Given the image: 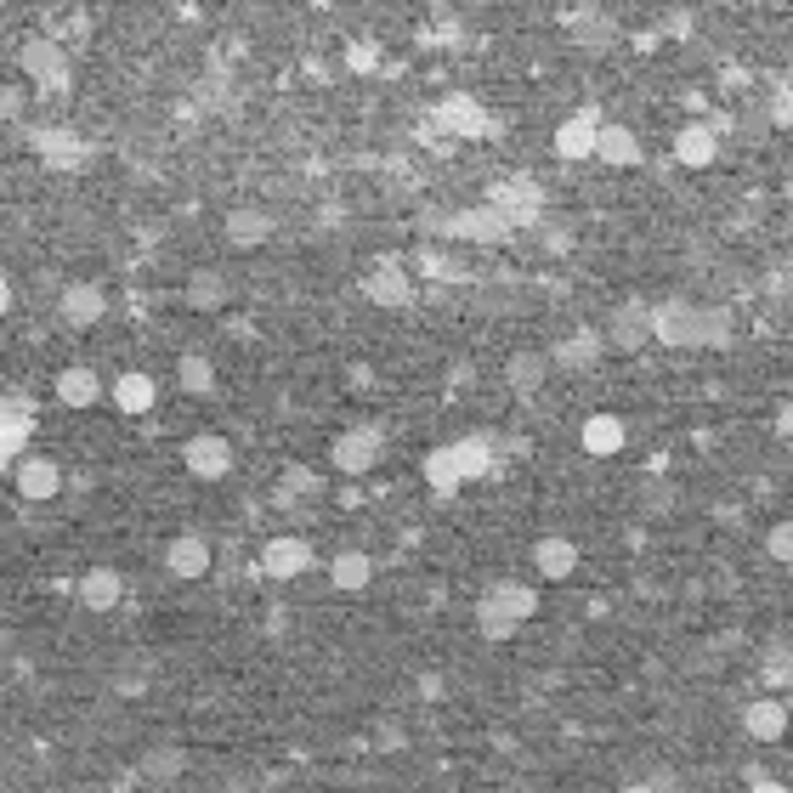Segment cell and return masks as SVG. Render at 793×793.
Listing matches in <instances>:
<instances>
[{
  "instance_id": "6da1fadb",
  "label": "cell",
  "mask_w": 793,
  "mask_h": 793,
  "mask_svg": "<svg viewBox=\"0 0 793 793\" xmlns=\"http://www.w3.org/2000/svg\"><path fill=\"white\" fill-rule=\"evenodd\" d=\"M652 334L663 346H725L731 340V312L725 307L663 301V307H652Z\"/></svg>"
},
{
  "instance_id": "7a4b0ae2",
  "label": "cell",
  "mask_w": 793,
  "mask_h": 793,
  "mask_svg": "<svg viewBox=\"0 0 793 793\" xmlns=\"http://www.w3.org/2000/svg\"><path fill=\"white\" fill-rule=\"evenodd\" d=\"M538 612V589H527V584H493V589H482V601H476V629L487 635V640H511V635H522V624Z\"/></svg>"
},
{
  "instance_id": "3957f363",
  "label": "cell",
  "mask_w": 793,
  "mask_h": 793,
  "mask_svg": "<svg viewBox=\"0 0 793 793\" xmlns=\"http://www.w3.org/2000/svg\"><path fill=\"white\" fill-rule=\"evenodd\" d=\"M380 454H385V431L380 425H352V431L334 436V471L340 476H369Z\"/></svg>"
},
{
  "instance_id": "277c9868",
  "label": "cell",
  "mask_w": 793,
  "mask_h": 793,
  "mask_svg": "<svg viewBox=\"0 0 793 793\" xmlns=\"http://www.w3.org/2000/svg\"><path fill=\"white\" fill-rule=\"evenodd\" d=\"M442 233L460 238V244H505L516 227L500 205H476V210H454L449 222H442Z\"/></svg>"
},
{
  "instance_id": "5b68a950",
  "label": "cell",
  "mask_w": 793,
  "mask_h": 793,
  "mask_svg": "<svg viewBox=\"0 0 793 793\" xmlns=\"http://www.w3.org/2000/svg\"><path fill=\"white\" fill-rule=\"evenodd\" d=\"M12 487H18V500L45 505V500H58V493H63V465H58V460L29 454V460H18V465H12Z\"/></svg>"
},
{
  "instance_id": "8992f818",
  "label": "cell",
  "mask_w": 793,
  "mask_h": 793,
  "mask_svg": "<svg viewBox=\"0 0 793 793\" xmlns=\"http://www.w3.org/2000/svg\"><path fill=\"white\" fill-rule=\"evenodd\" d=\"M307 567H312V544H307V538L278 533V538L261 544V573H267V578H284V584H289V578H301Z\"/></svg>"
},
{
  "instance_id": "52a82bcc",
  "label": "cell",
  "mask_w": 793,
  "mask_h": 793,
  "mask_svg": "<svg viewBox=\"0 0 793 793\" xmlns=\"http://www.w3.org/2000/svg\"><path fill=\"white\" fill-rule=\"evenodd\" d=\"M793 725V709L782 698H754L749 709H742V731H749L754 742H782Z\"/></svg>"
},
{
  "instance_id": "ba28073f",
  "label": "cell",
  "mask_w": 793,
  "mask_h": 793,
  "mask_svg": "<svg viewBox=\"0 0 793 793\" xmlns=\"http://www.w3.org/2000/svg\"><path fill=\"white\" fill-rule=\"evenodd\" d=\"M647 340H658L652 334V307H618L612 312V323H607V346H612V352H640Z\"/></svg>"
},
{
  "instance_id": "9c48e42d",
  "label": "cell",
  "mask_w": 793,
  "mask_h": 793,
  "mask_svg": "<svg viewBox=\"0 0 793 793\" xmlns=\"http://www.w3.org/2000/svg\"><path fill=\"white\" fill-rule=\"evenodd\" d=\"M363 289H369V301H374V307H391V312L414 301V278H409L403 267H396V261H380V267L363 278Z\"/></svg>"
},
{
  "instance_id": "30bf717a",
  "label": "cell",
  "mask_w": 793,
  "mask_h": 793,
  "mask_svg": "<svg viewBox=\"0 0 793 793\" xmlns=\"http://www.w3.org/2000/svg\"><path fill=\"white\" fill-rule=\"evenodd\" d=\"M165 573L171 578H205L210 573V544L198 538V533H182L165 544Z\"/></svg>"
},
{
  "instance_id": "8fae6325",
  "label": "cell",
  "mask_w": 793,
  "mask_h": 793,
  "mask_svg": "<svg viewBox=\"0 0 793 793\" xmlns=\"http://www.w3.org/2000/svg\"><path fill=\"white\" fill-rule=\"evenodd\" d=\"M18 58H23V74H29V80H40V85H63V80H69L63 52H58L52 40H40V34H29V40H23V52H18Z\"/></svg>"
},
{
  "instance_id": "7c38bea8",
  "label": "cell",
  "mask_w": 793,
  "mask_h": 793,
  "mask_svg": "<svg viewBox=\"0 0 793 793\" xmlns=\"http://www.w3.org/2000/svg\"><path fill=\"white\" fill-rule=\"evenodd\" d=\"M182 454H187V471L205 476V482H222V476L233 471V449H227L222 436H187Z\"/></svg>"
},
{
  "instance_id": "4fadbf2b",
  "label": "cell",
  "mask_w": 793,
  "mask_h": 793,
  "mask_svg": "<svg viewBox=\"0 0 793 793\" xmlns=\"http://www.w3.org/2000/svg\"><path fill=\"white\" fill-rule=\"evenodd\" d=\"M624 442H629V431H624L618 414H589L584 420V454L612 460V454H624Z\"/></svg>"
},
{
  "instance_id": "5bb4252c",
  "label": "cell",
  "mask_w": 793,
  "mask_h": 793,
  "mask_svg": "<svg viewBox=\"0 0 793 793\" xmlns=\"http://www.w3.org/2000/svg\"><path fill=\"white\" fill-rule=\"evenodd\" d=\"M556 147H562V159H589L595 147H601V120H595V114H573L556 131Z\"/></svg>"
},
{
  "instance_id": "9a60e30c",
  "label": "cell",
  "mask_w": 793,
  "mask_h": 793,
  "mask_svg": "<svg viewBox=\"0 0 793 793\" xmlns=\"http://www.w3.org/2000/svg\"><path fill=\"white\" fill-rule=\"evenodd\" d=\"M120 595H125V578H120L114 567H91V573L80 578V601H85L91 612H114Z\"/></svg>"
},
{
  "instance_id": "2e32d148",
  "label": "cell",
  "mask_w": 793,
  "mask_h": 793,
  "mask_svg": "<svg viewBox=\"0 0 793 793\" xmlns=\"http://www.w3.org/2000/svg\"><path fill=\"white\" fill-rule=\"evenodd\" d=\"M369 578H374V562H369L363 550H340V556L329 562V584H334L340 595H363Z\"/></svg>"
},
{
  "instance_id": "e0dca14e",
  "label": "cell",
  "mask_w": 793,
  "mask_h": 793,
  "mask_svg": "<svg viewBox=\"0 0 793 793\" xmlns=\"http://www.w3.org/2000/svg\"><path fill=\"white\" fill-rule=\"evenodd\" d=\"M154 403H159V385L147 380V374H136V369H131V374H120V380H114V409H120V414H147Z\"/></svg>"
},
{
  "instance_id": "ac0fdd59",
  "label": "cell",
  "mask_w": 793,
  "mask_h": 793,
  "mask_svg": "<svg viewBox=\"0 0 793 793\" xmlns=\"http://www.w3.org/2000/svg\"><path fill=\"white\" fill-rule=\"evenodd\" d=\"M58 307H63V318H69L74 329H85V323L103 318V307H109V301H103V289H96V284H69Z\"/></svg>"
},
{
  "instance_id": "d6986e66",
  "label": "cell",
  "mask_w": 793,
  "mask_h": 793,
  "mask_svg": "<svg viewBox=\"0 0 793 793\" xmlns=\"http://www.w3.org/2000/svg\"><path fill=\"white\" fill-rule=\"evenodd\" d=\"M154 674H159L154 658H147V652H131V658L114 663V691H120V698H142V691L154 686Z\"/></svg>"
},
{
  "instance_id": "ffe728a7",
  "label": "cell",
  "mask_w": 793,
  "mask_h": 793,
  "mask_svg": "<svg viewBox=\"0 0 793 793\" xmlns=\"http://www.w3.org/2000/svg\"><path fill=\"white\" fill-rule=\"evenodd\" d=\"M714 154H720V142H714L709 125H686V131L674 136V159L691 165V171H698V165H714Z\"/></svg>"
},
{
  "instance_id": "44dd1931",
  "label": "cell",
  "mask_w": 793,
  "mask_h": 793,
  "mask_svg": "<svg viewBox=\"0 0 793 793\" xmlns=\"http://www.w3.org/2000/svg\"><path fill=\"white\" fill-rule=\"evenodd\" d=\"M533 567H538L544 578H567V573L578 567V550H573L567 538H556V533H550V538H538V544H533Z\"/></svg>"
},
{
  "instance_id": "7402d4cb",
  "label": "cell",
  "mask_w": 793,
  "mask_h": 793,
  "mask_svg": "<svg viewBox=\"0 0 793 793\" xmlns=\"http://www.w3.org/2000/svg\"><path fill=\"white\" fill-rule=\"evenodd\" d=\"M601 352H607V334L578 329L573 340H562V346H556V363H567V369H589V363H601Z\"/></svg>"
},
{
  "instance_id": "603a6c76",
  "label": "cell",
  "mask_w": 793,
  "mask_h": 793,
  "mask_svg": "<svg viewBox=\"0 0 793 793\" xmlns=\"http://www.w3.org/2000/svg\"><path fill=\"white\" fill-rule=\"evenodd\" d=\"M58 396H63V409H91L96 396H103V380H96L91 369H63L58 374Z\"/></svg>"
},
{
  "instance_id": "cb8c5ba5",
  "label": "cell",
  "mask_w": 793,
  "mask_h": 793,
  "mask_svg": "<svg viewBox=\"0 0 793 793\" xmlns=\"http://www.w3.org/2000/svg\"><path fill=\"white\" fill-rule=\"evenodd\" d=\"M607 165H640V136L629 125H601V147H595Z\"/></svg>"
},
{
  "instance_id": "d4e9b609",
  "label": "cell",
  "mask_w": 793,
  "mask_h": 793,
  "mask_svg": "<svg viewBox=\"0 0 793 793\" xmlns=\"http://www.w3.org/2000/svg\"><path fill=\"white\" fill-rule=\"evenodd\" d=\"M511 391H522V396H533L544 380H550V358H544V352H516L511 358Z\"/></svg>"
},
{
  "instance_id": "484cf974",
  "label": "cell",
  "mask_w": 793,
  "mask_h": 793,
  "mask_svg": "<svg viewBox=\"0 0 793 793\" xmlns=\"http://www.w3.org/2000/svg\"><path fill=\"white\" fill-rule=\"evenodd\" d=\"M425 482L442 493V500H449V493L465 482V465H460V449H436L431 460H425Z\"/></svg>"
},
{
  "instance_id": "4316f807",
  "label": "cell",
  "mask_w": 793,
  "mask_h": 793,
  "mask_svg": "<svg viewBox=\"0 0 793 793\" xmlns=\"http://www.w3.org/2000/svg\"><path fill=\"white\" fill-rule=\"evenodd\" d=\"M267 233H272V216H267V210H233V216H227V238H233V244H267Z\"/></svg>"
},
{
  "instance_id": "83f0119b",
  "label": "cell",
  "mask_w": 793,
  "mask_h": 793,
  "mask_svg": "<svg viewBox=\"0 0 793 793\" xmlns=\"http://www.w3.org/2000/svg\"><path fill=\"white\" fill-rule=\"evenodd\" d=\"M29 442V403H18V396H7V436H0V449H7V465H18Z\"/></svg>"
},
{
  "instance_id": "f1b7e54d",
  "label": "cell",
  "mask_w": 793,
  "mask_h": 793,
  "mask_svg": "<svg viewBox=\"0 0 793 793\" xmlns=\"http://www.w3.org/2000/svg\"><path fill=\"white\" fill-rule=\"evenodd\" d=\"M436 120H442V125H454V131H465V136H476V131L487 125V120H482V109H476V103H465V96H449V103L436 109Z\"/></svg>"
},
{
  "instance_id": "f546056e",
  "label": "cell",
  "mask_w": 793,
  "mask_h": 793,
  "mask_svg": "<svg viewBox=\"0 0 793 793\" xmlns=\"http://www.w3.org/2000/svg\"><path fill=\"white\" fill-rule=\"evenodd\" d=\"M573 40L584 45V52H607V45H612V23L595 18V12H584V18H573Z\"/></svg>"
},
{
  "instance_id": "4dcf8cb0",
  "label": "cell",
  "mask_w": 793,
  "mask_h": 793,
  "mask_svg": "<svg viewBox=\"0 0 793 793\" xmlns=\"http://www.w3.org/2000/svg\"><path fill=\"white\" fill-rule=\"evenodd\" d=\"M182 765H187V754H182V749H171V742H165V749H147V760H142V771L154 776V782H176V776H182Z\"/></svg>"
},
{
  "instance_id": "1f68e13d",
  "label": "cell",
  "mask_w": 793,
  "mask_h": 793,
  "mask_svg": "<svg viewBox=\"0 0 793 793\" xmlns=\"http://www.w3.org/2000/svg\"><path fill=\"white\" fill-rule=\"evenodd\" d=\"M222 301H227L222 272H193V284H187V307H222Z\"/></svg>"
},
{
  "instance_id": "d6a6232c",
  "label": "cell",
  "mask_w": 793,
  "mask_h": 793,
  "mask_svg": "<svg viewBox=\"0 0 793 793\" xmlns=\"http://www.w3.org/2000/svg\"><path fill=\"white\" fill-rule=\"evenodd\" d=\"M760 669H765V680H771V686H787V680H793V647H787V640H771Z\"/></svg>"
},
{
  "instance_id": "836d02e7",
  "label": "cell",
  "mask_w": 793,
  "mask_h": 793,
  "mask_svg": "<svg viewBox=\"0 0 793 793\" xmlns=\"http://www.w3.org/2000/svg\"><path fill=\"white\" fill-rule=\"evenodd\" d=\"M295 493H318V476L312 471H284V482H278V505H295Z\"/></svg>"
},
{
  "instance_id": "e575fe53",
  "label": "cell",
  "mask_w": 793,
  "mask_h": 793,
  "mask_svg": "<svg viewBox=\"0 0 793 793\" xmlns=\"http://www.w3.org/2000/svg\"><path fill=\"white\" fill-rule=\"evenodd\" d=\"M176 374H182V385H187V391H210V380H216V374H210V363L198 358V352H187Z\"/></svg>"
},
{
  "instance_id": "d590c367",
  "label": "cell",
  "mask_w": 793,
  "mask_h": 793,
  "mask_svg": "<svg viewBox=\"0 0 793 793\" xmlns=\"http://www.w3.org/2000/svg\"><path fill=\"white\" fill-rule=\"evenodd\" d=\"M765 550L782 562V567H793V522H782V527H771V538H765Z\"/></svg>"
}]
</instances>
